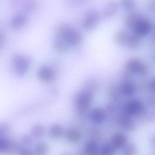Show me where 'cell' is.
Masks as SVG:
<instances>
[{"mask_svg": "<svg viewBox=\"0 0 155 155\" xmlns=\"http://www.w3.org/2000/svg\"><path fill=\"white\" fill-rule=\"evenodd\" d=\"M36 150L39 155H45L48 151V146L43 142H39L36 146Z\"/></svg>", "mask_w": 155, "mask_h": 155, "instance_id": "4316f807", "label": "cell"}, {"mask_svg": "<svg viewBox=\"0 0 155 155\" xmlns=\"http://www.w3.org/2000/svg\"><path fill=\"white\" fill-rule=\"evenodd\" d=\"M28 22V18L24 13H18L14 15L10 21V25L14 30L22 28L27 25Z\"/></svg>", "mask_w": 155, "mask_h": 155, "instance_id": "ba28073f", "label": "cell"}, {"mask_svg": "<svg viewBox=\"0 0 155 155\" xmlns=\"http://www.w3.org/2000/svg\"><path fill=\"white\" fill-rule=\"evenodd\" d=\"M155 2H152L149 3L147 5V8L150 11L154 12L155 8Z\"/></svg>", "mask_w": 155, "mask_h": 155, "instance_id": "d6a6232c", "label": "cell"}, {"mask_svg": "<svg viewBox=\"0 0 155 155\" xmlns=\"http://www.w3.org/2000/svg\"><path fill=\"white\" fill-rule=\"evenodd\" d=\"M127 66L130 72L141 76H145L149 71L148 66L137 58H132L129 60L127 62Z\"/></svg>", "mask_w": 155, "mask_h": 155, "instance_id": "3957f363", "label": "cell"}, {"mask_svg": "<svg viewBox=\"0 0 155 155\" xmlns=\"http://www.w3.org/2000/svg\"><path fill=\"white\" fill-rule=\"evenodd\" d=\"M74 1H76V2H83L86 1V0H74Z\"/></svg>", "mask_w": 155, "mask_h": 155, "instance_id": "e575fe53", "label": "cell"}, {"mask_svg": "<svg viewBox=\"0 0 155 155\" xmlns=\"http://www.w3.org/2000/svg\"><path fill=\"white\" fill-rule=\"evenodd\" d=\"M32 139L29 136H26L22 138L21 140V144L26 146H29L31 143Z\"/></svg>", "mask_w": 155, "mask_h": 155, "instance_id": "4dcf8cb0", "label": "cell"}, {"mask_svg": "<svg viewBox=\"0 0 155 155\" xmlns=\"http://www.w3.org/2000/svg\"><path fill=\"white\" fill-rule=\"evenodd\" d=\"M120 4L126 9L130 10L135 7L136 0H120Z\"/></svg>", "mask_w": 155, "mask_h": 155, "instance_id": "83f0119b", "label": "cell"}, {"mask_svg": "<svg viewBox=\"0 0 155 155\" xmlns=\"http://www.w3.org/2000/svg\"><path fill=\"white\" fill-rule=\"evenodd\" d=\"M152 24L150 20L147 17L143 16L138 21L133 30L135 33L140 38L147 36L151 31Z\"/></svg>", "mask_w": 155, "mask_h": 155, "instance_id": "277c9868", "label": "cell"}, {"mask_svg": "<svg viewBox=\"0 0 155 155\" xmlns=\"http://www.w3.org/2000/svg\"><path fill=\"white\" fill-rule=\"evenodd\" d=\"M53 46L55 50L59 53H64L67 51L69 46L66 41L59 39H56Z\"/></svg>", "mask_w": 155, "mask_h": 155, "instance_id": "7402d4cb", "label": "cell"}, {"mask_svg": "<svg viewBox=\"0 0 155 155\" xmlns=\"http://www.w3.org/2000/svg\"><path fill=\"white\" fill-rule=\"evenodd\" d=\"M93 101V96L88 91L80 92L75 97L74 104L78 111L84 113L87 110Z\"/></svg>", "mask_w": 155, "mask_h": 155, "instance_id": "7a4b0ae2", "label": "cell"}, {"mask_svg": "<svg viewBox=\"0 0 155 155\" xmlns=\"http://www.w3.org/2000/svg\"><path fill=\"white\" fill-rule=\"evenodd\" d=\"M123 152L125 155H135L137 152V148L133 144H129L124 148Z\"/></svg>", "mask_w": 155, "mask_h": 155, "instance_id": "f1b7e54d", "label": "cell"}, {"mask_svg": "<svg viewBox=\"0 0 155 155\" xmlns=\"http://www.w3.org/2000/svg\"><path fill=\"white\" fill-rule=\"evenodd\" d=\"M82 36L81 33L77 31L74 30L70 34L67 39L66 42L68 46H76L80 44L82 41Z\"/></svg>", "mask_w": 155, "mask_h": 155, "instance_id": "9a60e30c", "label": "cell"}, {"mask_svg": "<svg viewBox=\"0 0 155 155\" xmlns=\"http://www.w3.org/2000/svg\"><path fill=\"white\" fill-rule=\"evenodd\" d=\"M22 6L25 11L31 13L36 11L38 4L36 0H25Z\"/></svg>", "mask_w": 155, "mask_h": 155, "instance_id": "cb8c5ba5", "label": "cell"}, {"mask_svg": "<svg viewBox=\"0 0 155 155\" xmlns=\"http://www.w3.org/2000/svg\"><path fill=\"white\" fill-rule=\"evenodd\" d=\"M74 29L69 24L67 23L61 24L56 30V38L66 41L67 38Z\"/></svg>", "mask_w": 155, "mask_h": 155, "instance_id": "9c48e42d", "label": "cell"}, {"mask_svg": "<svg viewBox=\"0 0 155 155\" xmlns=\"http://www.w3.org/2000/svg\"><path fill=\"white\" fill-rule=\"evenodd\" d=\"M143 15L137 12H132L128 14L124 19V23L129 28L133 29L137 24Z\"/></svg>", "mask_w": 155, "mask_h": 155, "instance_id": "8fae6325", "label": "cell"}, {"mask_svg": "<svg viewBox=\"0 0 155 155\" xmlns=\"http://www.w3.org/2000/svg\"><path fill=\"white\" fill-rule=\"evenodd\" d=\"M63 132L64 130L63 127L59 124H53L50 128V135L53 138L58 139L61 137L63 135Z\"/></svg>", "mask_w": 155, "mask_h": 155, "instance_id": "ffe728a7", "label": "cell"}, {"mask_svg": "<svg viewBox=\"0 0 155 155\" xmlns=\"http://www.w3.org/2000/svg\"><path fill=\"white\" fill-rule=\"evenodd\" d=\"M98 150V145L95 140H90L85 145V151L87 154L95 155L97 154Z\"/></svg>", "mask_w": 155, "mask_h": 155, "instance_id": "44dd1931", "label": "cell"}, {"mask_svg": "<svg viewBox=\"0 0 155 155\" xmlns=\"http://www.w3.org/2000/svg\"><path fill=\"white\" fill-rule=\"evenodd\" d=\"M31 62V59L28 56L16 54L12 57L13 69L16 74L19 76H23L26 74L29 69Z\"/></svg>", "mask_w": 155, "mask_h": 155, "instance_id": "6da1fadb", "label": "cell"}, {"mask_svg": "<svg viewBox=\"0 0 155 155\" xmlns=\"http://www.w3.org/2000/svg\"><path fill=\"white\" fill-rule=\"evenodd\" d=\"M149 88L151 91L154 92L155 90V80L154 78H152L150 81L149 83Z\"/></svg>", "mask_w": 155, "mask_h": 155, "instance_id": "1f68e13d", "label": "cell"}, {"mask_svg": "<svg viewBox=\"0 0 155 155\" xmlns=\"http://www.w3.org/2000/svg\"><path fill=\"white\" fill-rule=\"evenodd\" d=\"M148 102L149 103L150 105H152L154 106V97H150L148 98L147 100Z\"/></svg>", "mask_w": 155, "mask_h": 155, "instance_id": "836d02e7", "label": "cell"}, {"mask_svg": "<svg viewBox=\"0 0 155 155\" xmlns=\"http://www.w3.org/2000/svg\"><path fill=\"white\" fill-rule=\"evenodd\" d=\"M106 117V113L103 109L96 108L92 110L90 114L91 120L96 124H100L105 120Z\"/></svg>", "mask_w": 155, "mask_h": 155, "instance_id": "7c38bea8", "label": "cell"}, {"mask_svg": "<svg viewBox=\"0 0 155 155\" xmlns=\"http://www.w3.org/2000/svg\"><path fill=\"white\" fill-rule=\"evenodd\" d=\"M129 117L127 114H122L119 117L118 120L120 126L127 130H132L134 127V123Z\"/></svg>", "mask_w": 155, "mask_h": 155, "instance_id": "5bb4252c", "label": "cell"}, {"mask_svg": "<svg viewBox=\"0 0 155 155\" xmlns=\"http://www.w3.org/2000/svg\"><path fill=\"white\" fill-rule=\"evenodd\" d=\"M119 5L116 1H111L108 2L104 8V16L107 18H110L117 12Z\"/></svg>", "mask_w": 155, "mask_h": 155, "instance_id": "4fadbf2b", "label": "cell"}, {"mask_svg": "<svg viewBox=\"0 0 155 155\" xmlns=\"http://www.w3.org/2000/svg\"><path fill=\"white\" fill-rule=\"evenodd\" d=\"M127 140V136L124 133L119 132L112 137L110 143L116 150L120 149L126 146Z\"/></svg>", "mask_w": 155, "mask_h": 155, "instance_id": "30bf717a", "label": "cell"}, {"mask_svg": "<svg viewBox=\"0 0 155 155\" xmlns=\"http://www.w3.org/2000/svg\"><path fill=\"white\" fill-rule=\"evenodd\" d=\"M144 105L141 101L137 99H133L127 101L124 106L125 114L129 116H136L143 112Z\"/></svg>", "mask_w": 155, "mask_h": 155, "instance_id": "5b68a950", "label": "cell"}, {"mask_svg": "<svg viewBox=\"0 0 155 155\" xmlns=\"http://www.w3.org/2000/svg\"><path fill=\"white\" fill-rule=\"evenodd\" d=\"M38 76L40 79L44 82H52L55 78V71L50 66L43 65L39 69Z\"/></svg>", "mask_w": 155, "mask_h": 155, "instance_id": "52a82bcc", "label": "cell"}, {"mask_svg": "<svg viewBox=\"0 0 155 155\" xmlns=\"http://www.w3.org/2000/svg\"><path fill=\"white\" fill-rule=\"evenodd\" d=\"M116 149L111 143L105 144L101 148L100 152L102 155H111L115 153Z\"/></svg>", "mask_w": 155, "mask_h": 155, "instance_id": "d4e9b609", "label": "cell"}, {"mask_svg": "<svg viewBox=\"0 0 155 155\" xmlns=\"http://www.w3.org/2000/svg\"><path fill=\"white\" fill-rule=\"evenodd\" d=\"M136 91V86L132 82H125L120 87V93L126 97H131L133 96Z\"/></svg>", "mask_w": 155, "mask_h": 155, "instance_id": "e0dca14e", "label": "cell"}, {"mask_svg": "<svg viewBox=\"0 0 155 155\" xmlns=\"http://www.w3.org/2000/svg\"><path fill=\"white\" fill-rule=\"evenodd\" d=\"M44 132V127L40 124L35 125L31 129V133L35 137H40L43 135Z\"/></svg>", "mask_w": 155, "mask_h": 155, "instance_id": "484cf974", "label": "cell"}, {"mask_svg": "<svg viewBox=\"0 0 155 155\" xmlns=\"http://www.w3.org/2000/svg\"><path fill=\"white\" fill-rule=\"evenodd\" d=\"M100 15L96 11H92L88 13L83 21V28L86 30H91L95 28L99 22Z\"/></svg>", "mask_w": 155, "mask_h": 155, "instance_id": "8992f818", "label": "cell"}, {"mask_svg": "<svg viewBox=\"0 0 155 155\" xmlns=\"http://www.w3.org/2000/svg\"><path fill=\"white\" fill-rule=\"evenodd\" d=\"M141 38L134 32L133 34H130L127 41V46L129 49L131 50H137L140 46Z\"/></svg>", "mask_w": 155, "mask_h": 155, "instance_id": "2e32d148", "label": "cell"}, {"mask_svg": "<svg viewBox=\"0 0 155 155\" xmlns=\"http://www.w3.org/2000/svg\"><path fill=\"white\" fill-rule=\"evenodd\" d=\"M130 34L127 31L124 29H121L118 31L115 35V40L119 45L122 46L127 43Z\"/></svg>", "mask_w": 155, "mask_h": 155, "instance_id": "d6986e66", "label": "cell"}, {"mask_svg": "<svg viewBox=\"0 0 155 155\" xmlns=\"http://www.w3.org/2000/svg\"><path fill=\"white\" fill-rule=\"evenodd\" d=\"M13 142L8 139L0 137V152H8L12 149Z\"/></svg>", "mask_w": 155, "mask_h": 155, "instance_id": "603a6c76", "label": "cell"}, {"mask_svg": "<svg viewBox=\"0 0 155 155\" xmlns=\"http://www.w3.org/2000/svg\"><path fill=\"white\" fill-rule=\"evenodd\" d=\"M66 137L67 140L70 143H76L80 140L81 133L77 129H70L67 131Z\"/></svg>", "mask_w": 155, "mask_h": 155, "instance_id": "ac0fdd59", "label": "cell"}, {"mask_svg": "<svg viewBox=\"0 0 155 155\" xmlns=\"http://www.w3.org/2000/svg\"><path fill=\"white\" fill-rule=\"evenodd\" d=\"M6 36L5 33L0 30V49L2 48L5 41H6Z\"/></svg>", "mask_w": 155, "mask_h": 155, "instance_id": "f546056e", "label": "cell"}]
</instances>
